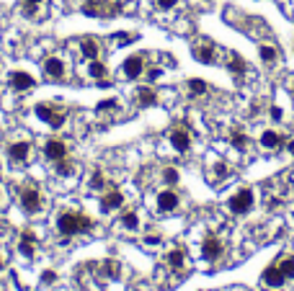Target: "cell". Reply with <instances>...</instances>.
Instances as JSON below:
<instances>
[{
    "label": "cell",
    "mask_w": 294,
    "mask_h": 291,
    "mask_svg": "<svg viewBox=\"0 0 294 291\" xmlns=\"http://www.w3.org/2000/svg\"><path fill=\"white\" fill-rule=\"evenodd\" d=\"M57 229H59V235H65V237H75L80 232L93 229V219L85 217V214H77V211H62L57 217Z\"/></svg>",
    "instance_id": "1"
},
{
    "label": "cell",
    "mask_w": 294,
    "mask_h": 291,
    "mask_svg": "<svg viewBox=\"0 0 294 291\" xmlns=\"http://www.w3.org/2000/svg\"><path fill=\"white\" fill-rule=\"evenodd\" d=\"M116 10H119V3H116V0H85V3H83V13H85V16L111 18Z\"/></svg>",
    "instance_id": "2"
},
{
    "label": "cell",
    "mask_w": 294,
    "mask_h": 291,
    "mask_svg": "<svg viewBox=\"0 0 294 291\" xmlns=\"http://www.w3.org/2000/svg\"><path fill=\"white\" fill-rule=\"evenodd\" d=\"M227 206H230L232 214H245V211H251V206H253V193L248 191V188H243V191H238L235 196H230Z\"/></svg>",
    "instance_id": "3"
},
{
    "label": "cell",
    "mask_w": 294,
    "mask_h": 291,
    "mask_svg": "<svg viewBox=\"0 0 294 291\" xmlns=\"http://www.w3.org/2000/svg\"><path fill=\"white\" fill-rule=\"evenodd\" d=\"M36 116H39V119H44L46 124L54 127V129H59L62 124H65V114L54 111L52 106H46V103H36Z\"/></svg>",
    "instance_id": "4"
},
{
    "label": "cell",
    "mask_w": 294,
    "mask_h": 291,
    "mask_svg": "<svg viewBox=\"0 0 294 291\" xmlns=\"http://www.w3.org/2000/svg\"><path fill=\"white\" fill-rule=\"evenodd\" d=\"M261 281H263V286H269V289H282V286H284V281H287V276L282 273L279 263H274V266H269L266 271H263Z\"/></svg>",
    "instance_id": "5"
},
{
    "label": "cell",
    "mask_w": 294,
    "mask_h": 291,
    "mask_svg": "<svg viewBox=\"0 0 294 291\" xmlns=\"http://www.w3.org/2000/svg\"><path fill=\"white\" fill-rule=\"evenodd\" d=\"M21 206L26 214H36L41 209V193L36 188H23L21 191Z\"/></svg>",
    "instance_id": "6"
},
{
    "label": "cell",
    "mask_w": 294,
    "mask_h": 291,
    "mask_svg": "<svg viewBox=\"0 0 294 291\" xmlns=\"http://www.w3.org/2000/svg\"><path fill=\"white\" fill-rule=\"evenodd\" d=\"M222 240L220 237H214V235H209V237H204V242H201V255H204L207 260H220L222 258Z\"/></svg>",
    "instance_id": "7"
},
{
    "label": "cell",
    "mask_w": 294,
    "mask_h": 291,
    "mask_svg": "<svg viewBox=\"0 0 294 291\" xmlns=\"http://www.w3.org/2000/svg\"><path fill=\"white\" fill-rule=\"evenodd\" d=\"M44 155H46V160L59 162V160L67 157V145L62 142V140H49V142L44 145Z\"/></svg>",
    "instance_id": "8"
},
{
    "label": "cell",
    "mask_w": 294,
    "mask_h": 291,
    "mask_svg": "<svg viewBox=\"0 0 294 291\" xmlns=\"http://www.w3.org/2000/svg\"><path fill=\"white\" fill-rule=\"evenodd\" d=\"M170 145H173L176 152H189V147H191L189 132H186V129H173V132H170Z\"/></svg>",
    "instance_id": "9"
},
{
    "label": "cell",
    "mask_w": 294,
    "mask_h": 291,
    "mask_svg": "<svg viewBox=\"0 0 294 291\" xmlns=\"http://www.w3.org/2000/svg\"><path fill=\"white\" fill-rule=\"evenodd\" d=\"M142 70H145V59H142V54H134V57H129L127 62H124V75H127L129 80L139 78V75H142Z\"/></svg>",
    "instance_id": "10"
},
{
    "label": "cell",
    "mask_w": 294,
    "mask_h": 291,
    "mask_svg": "<svg viewBox=\"0 0 294 291\" xmlns=\"http://www.w3.org/2000/svg\"><path fill=\"white\" fill-rule=\"evenodd\" d=\"M44 72L49 75L52 80H62V78H65V62H62L59 57H49L44 62Z\"/></svg>",
    "instance_id": "11"
},
{
    "label": "cell",
    "mask_w": 294,
    "mask_h": 291,
    "mask_svg": "<svg viewBox=\"0 0 294 291\" xmlns=\"http://www.w3.org/2000/svg\"><path fill=\"white\" fill-rule=\"evenodd\" d=\"M28 149H31L28 142H13V145L8 147V157H10L13 162H26V160H28Z\"/></svg>",
    "instance_id": "12"
},
{
    "label": "cell",
    "mask_w": 294,
    "mask_h": 291,
    "mask_svg": "<svg viewBox=\"0 0 294 291\" xmlns=\"http://www.w3.org/2000/svg\"><path fill=\"white\" fill-rule=\"evenodd\" d=\"M158 209H160V211H173V209H178V193H173V191L158 193Z\"/></svg>",
    "instance_id": "13"
},
{
    "label": "cell",
    "mask_w": 294,
    "mask_h": 291,
    "mask_svg": "<svg viewBox=\"0 0 294 291\" xmlns=\"http://www.w3.org/2000/svg\"><path fill=\"white\" fill-rule=\"evenodd\" d=\"M34 78H31L28 72H10V85L15 90H28V88H34Z\"/></svg>",
    "instance_id": "14"
},
{
    "label": "cell",
    "mask_w": 294,
    "mask_h": 291,
    "mask_svg": "<svg viewBox=\"0 0 294 291\" xmlns=\"http://www.w3.org/2000/svg\"><path fill=\"white\" fill-rule=\"evenodd\" d=\"M282 145H284V137H282V134H276V132H271V129L261 134V147H263V149H279Z\"/></svg>",
    "instance_id": "15"
},
{
    "label": "cell",
    "mask_w": 294,
    "mask_h": 291,
    "mask_svg": "<svg viewBox=\"0 0 294 291\" xmlns=\"http://www.w3.org/2000/svg\"><path fill=\"white\" fill-rule=\"evenodd\" d=\"M124 204V196L119 191H111V193H106L101 198V211H111V209H121Z\"/></svg>",
    "instance_id": "16"
},
{
    "label": "cell",
    "mask_w": 294,
    "mask_h": 291,
    "mask_svg": "<svg viewBox=\"0 0 294 291\" xmlns=\"http://www.w3.org/2000/svg\"><path fill=\"white\" fill-rule=\"evenodd\" d=\"M88 72H90V78H96L101 85H108V80H106L108 70H106V65H103V62H98V59H90V67H88Z\"/></svg>",
    "instance_id": "17"
},
{
    "label": "cell",
    "mask_w": 294,
    "mask_h": 291,
    "mask_svg": "<svg viewBox=\"0 0 294 291\" xmlns=\"http://www.w3.org/2000/svg\"><path fill=\"white\" fill-rule=\"evenodd\" d=\"M137 103L139 106H155L158 103V96H155L152 88H139L137 90Z\"/></svg>",
    "instance_id": "18"
},
{
    "label": "cell",
    "mask_w": 294,
    "mask_h": 291,
    "mask_svg": "<svg viewBox=\"0 0 294 291\" xmlns=\"http://www.w3.org/2000/svg\"><path fill=\"white\" fill-rule=\"evenodd\" d=\"M194 57L199 59V62H204V65H212L214 62V49L209 47V44H204V47H196L194 49Z\"/></svg>",
    "instance_id": "19"
},
{
    "label": "cell",
    "mask_w": 294,
    "mask_h": 291,
    "mask_svg": "<svg viewBox=\"0 0 294 291\" xmlns=\"http://www.w3.org/2000/svg\"><path fill=\"white\" fill-rule=\"evenodd\" d=\"M34 242H36V240H34V235H31V232H23V235H21V253H23L26 258H34V250H36Z\"/></svg>",
    "instance_id": "20"
},
{
    "label": "cell",
    "mask_w": 294,
    "mask_h": 291,
    "mask_svg": "<svg viewBox=\"0 0 294 291\" xmlns=\"http://www.w3.org/2000/svg\"><path fill=\"white\" fill-rule=\"evenodd\" d=\"M183 263H186V253L178 248V250H173V253H168V266L170 268H183Z\"/></svg>",
    "instance_id": "21"
},
{
    "label": "cell",
    "mask_w": 294,
    "mask_h": 291,
    "mask_svg": "<svg viewBox=\"0 0 294 291\" xmlns=\"http://www.w3.org/2000/svg\"><path fill=\"white\" fill-rule=\"evenodd\" d=\"M80 49H83V54H85L88 59H96V57H98V44L93 41V39H85V41L80 44Z\"/></svg>",
    "instance_id": "22"
},
{
    "label": "cell",
    "mask_w": 294,
    "mask_h": 291,
    "mask_svg": "<svg viewBox=\"0 0 294 291\" xmlns=\"http://www.w3.org/2000/svg\"><path fill=\"white\" fill-rule=\"evenodd\" d=\"M121 227L124 229H137V224H139V219H137V214L134 211H127V214H121Z\"/></svg>",
    "instance_id": "23"
},
{
    "label": "cell",
    "mask_w": 294,
    "mask_h": 291,
    "mask_svg": "<svg viewBox=\"0 0 294 291\" xmlns=\"http://www.w3.org/2000/svg\"><path fill=\"white\" fill-rule=\"evenodd\" d=\"M279 268H282V273L287 276V279H294V255L284 258L282 263H279Z\"/></svg>",
    "instance_id": "24"
},
{
    "label": "cell",
    "mask_w": 294,
    "mask_h": 291,
    "mask_svg": "<svg viewBox=\"0 0 294 291\" xmlns=\"http://www.w3.org/2000/svg\"><path fill=\"white\" fill-rule=\"evenodd\" d=\"M230 142H232V147H235V149H245V147H248V137H245L243 132H232Z\"/></svg>",
    "instance_id": "25"
},
{
    "label": "cell",
    "mask_w": 294,
    "mask_h": 291,
    "mask_svg": "<svg viewBox=\"0 0 294 291\" xmlns=\"http://www.w3.org/2000/svg\"><path fill=\"white\" fill-rule=\"evenodd\" d=\"M189 90H191L194 96H204V93H207V83L194 78V80H189Z\"/></svg>",
    "instance_id": "26"
},
{
    "label": "cell",
    "mask_w": 294,
    "mask_h": 291,
    "mask_svg": "<svg viewBox=\"0 0 294 291\" xmlns=\"http://www.w3.org/2000/svg\"><path fill=\"white\" fill-rule=\"evenodd\" d=\"M103 186H106V178H103L101 170H96V173L90 175V188H93V191H101Z\"/></svg>",
    "instance_id": "27"
},
{
    "label": "cell",
    "mask_w": 294,
    "mask_h": 291,
    "mask_svg": "<svg viewBox=\"0 0 294 291\" xmlns=\"http://www.w3.org/2000/svg\"><path fill=\"white\" fill-rule=\"evenodd\" d=\"M276 57H279V54H276V49H274V47H261V59H263L266 65H271Z\"/></svg>",
    "instance_id": "28"
},
{
    "label": "cell",
    "mask_w": 294,
    "mask_h": 291,
    "mask_svg": "<svg viewBox=\"0 0 294 291\" xmlns=\"http://www.w3.org/2000/svg\"><path fill=\"white\" fill-rule=\"evenodd\" d=\"M57 173H59V175H72V162H70L67 157L59 160V162H57Z\"/></svg>",
    "instance_id": "29"
},
{
    "label": "cell",
    "mask_w": 294,
    "mask_h": 291,
    "mask_svg": "<svg viewBox=\"0 0 294 291\" xmlns=\"http://www.w3.org/2000/svg\"><path fill=\"white\" fill-rule=\"evenodd\" d=\"M230 70L235 72V75H243V72H245V62H243L240 57H232V59H230Z\"/></svg>",
    "instance_id": "30"
},
{
    "label": "cell",
    "mask_w": 294,
    "mask_h": 291,
    "mask_svg": "<svg viewBox=\"0 0 294 291\" xmlns=\"http://www.w3.org/2000/svg\"><path fill=\"white\" fill-rule=\"evenodd\" d=\"M163 178H165V183H170V186H173V183H178V170H176V167H165V170H163Z\"/></svg>",
    "instance_id": "31"
},
{
    "label": "cell",
    "mask_w": 294,
    "mask_h": 291,
    "mask_svg": "<svg viewBox=\"0 0 294 291\" xmlns=\"http://www.w3.org/2000/svg\"><path fill=\"white\" fill-rule=\"evenodd\" d=\"M39 3H41V0H23V13H26V16H34Z\"/></svg>",
    "instance_id": "32"
},
{
    "label": "cell",
    "mask_w": 294,
    "mask_h": 291,
    "mask_svg": "<svg viewBox=\"0 0 294 291\" xmlns=\"http://www.w3.org/2000/svg\"><path fill=\"white\" fill-rule=\"evenodd\" d=\"M108 109H116V101L108 98V101H101L98 103V111H108Z\"/></svg>",
    "instance_id": "33"
},
{
    "label": "cell",
    "mask_w": 294,
    "mask_h": 291,
    "mask_svg": "<svg viewBox=\"0 0 294 291\" xmlns=\"http://www.w3.org/2000/svg\"><path fill=\"white\" fill-rule=\"evenodd\" d=\"M176 3H178V0H158V8H160V10H170Z\"/></svg>",
    "instance_id": "34"
},
{
    "label": "cell",
    "mask_w": 294,
    "mask_h": 291,
    "mask_svg": "<svg viewBox=\"0 0 294 291\" xmlns=\"http://www.w3.org/2000/svg\"><path fill=\"white\" fill-rule=\"evenodd\" d=\"M54 279H57L54 271H44V276H41V281H44V284H54Z\"/></svg>",
    "instance_id": "35"
},
{
    "label": "cell",
    "mask_w": 294,
    "mask_h": 291,
    "mask_svg": "<svg viewBox=\"0 0 294 291\" xmlns=\"http://www.w3.org/2000/svg\"><path fill=\"white\" fill-rule=\"evenodd\" d=\"M129 39H132V34H116V41L119 44H127Z\"/></svg>",
    "instance_id": "36"
},
{
    "label": "cell",
    "mask_w": 294,
    "mask_h": 291,
    "mask_svg": "<svg viewBox=\"0 0 294 291\" xmlns=\"http://www.w3.org/2000/svg\"><path fill=\"white\" fill-rule=\"evenodd\" d=\"M271 119H282V109H276V106H274V109H271Z\"/></svg>",
    "instance_id": "37"
},
{
    "label": "cell",
    "mask_w": 294,
    "mask_h": 291,
    "mask_svg": "<svg viewBox=\"0 0 294 291\" xmlns=\"http://www.w3.org/2000/svg\"><path fill=\"white\" fill-rule=\"evenodd\" d=\"M145 242H147V245H158V242H160V237H155V235H150V237H147Z\"/></svg>",
    "instance_id": "38"
},
{
    "label": "cell",
    "mask_w": 294,
    "mask_h": 291,
    "mask_svg": "<svg viewBox=\"0 0 294 291\" xmlns=\"http://www.w3.org/2000/svg\"><path fill=\"white\" fill-rule=\"evenodd\" d=\"M287 147H289V152L294 155V140H292V142H287Z\"/></svg>",
    "instance_id": "39"
},
{
    "label": "cell",
    "mask_w": 294,
    "mask_h": 291,
    "mask_svg": "<svg viewBox=\"0 0 294 291\" xmlns=\"http://www.w3.org/2000/svg\"><path fill=\"white\" fill-rule=\"evenodd\" d=\"M0 271H3V258H0Z\"/></svg>",
    "instance_id": "40"
}]
</instances>
